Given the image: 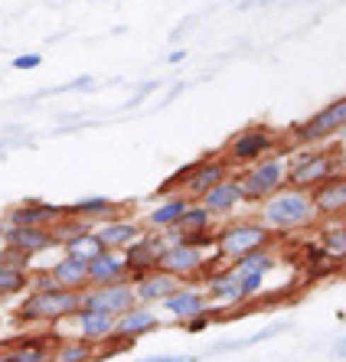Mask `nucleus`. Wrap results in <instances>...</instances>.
I'll return each instance as SVG.
<instances>
[{
	"instance_id": "nucleus-1",
	"label": "nucleus",
	"mask_w": 346,
	"mask_h": 362,
	"mask_svg": "<svg viewBox=\"0 0 346 362\" xmlns=\"http://www.w3.org/2000/svg\"><path fill=\"white\" fill-rule=\"evenodd\" d=\"M258 222L265 228H271L275 235H294V232H307V228H317V212H313L311 193L304 189H294V186H284L275 196L258 206Z\"/></svg>"
},
{
	"instance_id": "nucleus-2",
	"label": "nucleus",
	"mask_w": 346,
	"mask_h": 362,
	"mask_svg": "<svg viewBox=\"0 0 346 362\" xmlns=\"http://www.w3.org/2000/svg\"><path fill=\"white\" fill-rule=\"evenodd\" d=\"M346 163V153L340 144H313V147H294L287 151V186L311 193L313 186H321Z\"/></svg>"
},
{
	"instance_id": "nucleus-3",
	"label": "nucleus",
	"mask_w": 346,
	"mask_h": 362,
	"mask_svg": "<svg viewBox=\"0 0 346 362\" xmlns=\"http://www.w3.org/2000/svg\"><path fill=\"white\" fill-rule=\"evenodd\" d=\"M275 151H291V141L268 124H248L238 134L229 137L219 153H222V160L232 167V173H236V170L252 167V163H258L262 157H268Z\"/></svg>"
},
{
	"instance_id": "nucleus-4",
	"label": "nucleus",
	"mask_w": 346,
	"mask_h": 362,
	"mask_svg": "<svg viewBox=\"0 0 346 362\" xmlns=\"http://www.w3.org/2000/svg\"><path fill=\"white\" fill-rule=\"evenodd\" d=\"M226 177H232V167L222 160V153H206V157H200V160L186 163L183 170H177V173H173V177H170L167 183L157 189V196L163 199V196L183 193L186 199L200 202L212 189V186L222 183Z\"/></svg>"
},
{
	"instance_id": "nucleus-5",
	"label": "nucleus",
	"mask_w": 346,
	"mask_h": 362,
	"mask_svg": "<svg viewBox=\"0 0 346 362\" xmlns=\"http://www.w3.org/2000/svg\"><path fill=\"white\" fill-rule=\"evenodd\" d=\"M232 177L242 186V199L248 206H262L268 196H275L278 189L287 186V151H275L268 157H262L258 163L245 170H236Z\"/></svg>"
},
{
	"instance_id": "nucleus-6",
	"label": "nucleus",
	"mask_w": 346,
	"mask_h": 362,
	"mask_svg": "<svg viewBox=\"0 0 346 362\" xmlns=\"http://www.w3.org/2000/svg\"><path fill=\"white\" fill-rule=\"evenodd\" d=\"M82 307V291H30L17 307V320L20 323H59L69 320L72 313Z\"/></svg>"
},
{
	"instance_id": "nucleus-7",
	"label": "nucleus",
	"mask_w": 346,
	"mask_h": 362,
	"mask_svg": "<svg viewBox=\"0 0 346 362\" xmlns=\"http://www.w3.org/2000/svg\"><path fill=\"white\" fill-rule=\"evenodd\" d=\"M278 242V235L265 228L258 219H232L222 228H216V255L222 262H236L248 252H258V248H268V245Z\"/></svg>"
},
{
	"instance_id": "nucleus-8",
	"label": "nucleus",
	"mask_w": 346,
	"mask_h": 362,
	"mask_svg": "<svg viewBox=\"0 0 346 362\" xmlns=\"http://www.w3.org/2000/svg\"><path fill=\"white\" fill-rule=\"evenodd\" d=\"M343 131H346V95H340L330 105H323L321 111H313L307 121L291 127L287 141H291V147H313V144H330Z\"/></svg>"
},
{
	"instance_id": "nucleus-9",
	"label": "nucleus",
	"mask_w": 346,
	"mask_h": 362,
	"mask_svg": "<svg viewBox=\"0 0 346 362\" xmlns=\"http://www.w3.org/2000/svg\"><path fill=\"white\" fill-rule=\"evenodd\" d=\"M206 262H209V258H206L203 248H193V245H186V242H173L163 248L157 268L173 274V278L183 281V284H203Z\"/></svg>"
},
{
	"instance_id": "nucleus-10",
	"label": "nucleus",
	"mask_w": 346,
	"mask_h": 362,
	"mask_svg": "<svg viewBox=\"0 0 346 362\" xmlns=\"http://www.w3.org/2000/svg\"><path fill=\"white\" fill-rule=\"evenodd\" d=\"M137 303L134 284L121 281V284H105V287H85L82 291V310H98V313H111L121 317Z\"/></svg>"
},
{
	"instance_id": "nucleus-11",
	"label": "nucleus",
	"mask_w": 346,
	"mask_h": 362,
	"mask_svg": "<svg viewBox=\"0 0 346 362\" xmlns=\"http://www.w3.org/2000/svg\"><path fill=\"white\" fill-rule=\"evenodd\" d=\"M163 248H167L163 232H144L134 245H127L125 252H121L125 255V264H127V281L134 284L137 278H144L147 271L157 268V264H161Z\"/></svg>"
},
{
	"instance_id": "nucleus-12",
	"label": "nucleus",
	"mask_w": 346,
	"mask_h": 362,
	"mask_svg": "<svg viewBox=\"0 0 346 362\" xmlns=\"http://www.w3.org/2000/svg\"><path fill=\"white\" fill-rule=\"evenodd\" d=\"M311 202H313V212H317L321 222L346 219V170L333 173V177L323 180L321 186H313Z\"/></svg>"
},
{
	"instance_id": "nucleus-13",
	"label": "nucleus",
	"mask_w": 346,
	"mask_h": 362,
	"mask_svg": "<svg viewBox=\"0 0 346 362\" xmlns=\"http://www.w3.org/2000/svg\"><path fill=\"white\" fill-rule=\"evenodd\" d=\"M0 245L17 248V252L36 258V255L56 248V245H59V235H56L52 228H42V226H7V232H4Z\"/></svg>"
},
{
	"instance_id": "nucleus-14",
	"label": "nucleus",
	"mask_w": 346,
	"mask_h": 362,
	"mask_svg": "<svg viewBox=\"0 0 346 362\" xmlns=\"http://www.w3.org/2000/svg\"><path fill=\"white\" fill-rule=\"evenodd\" d=\"M161 307H163V313H170V320L186 323V320H193L196 313L209 310V297H206V291L200 284H183L167 300H161Z\"/></svg>"
},
{
	"instance_id": "nucleus-15",
	"label": "nucleus",
	"mask_w": 346,
	"mask_h": 362,
	"mask_svg": "<svg viewBox=\"0 0 346 362\" xmlns=\"http://www.w3.org/2000/svg\"><path fill=\"white\" fill-rule=\"evenodd\" d=\"M203 291L209 297V303H219V307H245L242 300V284H238V274L232 271V264H222L212 274H206Z\"/></svg>"
},
{
	"instance_id": "nucleus-16",
	"label": "nucleus",
	"mask_w": 346,
	"mask_h": 362,
	"mask_svg": "<svg viewBox=\"0 0 346 362\" xmlns=\"http://www.w3.org/2000/svg\"><path fill=\"white\" fill-rule=\"evenodd\" d=\"M144 232H147L144 222L127 219V216H118V219H108V222H98V226H95V235L102 238V245L108 252H125L127 245H134Z\"/></svg>"
},
{
	"instance_id": "nucleus-17",
	"label": "nucleus",
	"mask_w": 346,
	"mask_h": 362,
	"mask_svg": "<svg viewBox=\"0 0 346 362\" xmlns=\"http://www.w3.org/2000/svg\"><path fill=\"white\" fill-rule=\"evenodd\" d=\"M66 216V206H50V202H40V199H30V202H20L13 209L7 212V226H42V228H52L56 222Z\"/></svg>"
},
{
	"instance_id": "nucleus-18",
	"label": "nucleus",
	"mask_w": 346,
	"mask_h": 362,
	"mask_svg": "<svg viewBox=\"0 0 346 362\" xmlns=\"http://www.w3.org/2000/svg\"><path fill=\"white\" fill-rule=\"evenodd\" d=\"M154 329H161V317H157L147 303H134L127 313L115 317V337H121V339L147 337Z\"/></svg>"
},
{
	"instance_id": "nucleus-19",
	"label": "nucleus",
	"mask_w": 346,
	"mask_h": 362,
	"mask_svg": "<svg viewBox=\"0 0 346 362\" xmlns=\"http://www.w3.org/2000/svg\"><path fill=\"white\" fill-rule=\"evenodd\" d=\"M177 287H183V281H177L173 274H167V271H161V268H154V271H147L144 278H137L134 281V294H137V303H161V300H167Z\"/></svg>"
},
{
	"instance_id": "nucleus-20",
	"label": "nucleus",
	"mask_w": 346,
	"mask_h": 362,
	"mask_svg": "<svg viewBox=\"0 0 346 362\" xmlns=\"http://www.w3.org/2000/svg\"><path fill=\"white\" fill-rule=\"evenodd\" d=\"M69 320H72V327H76V337L79 339H88V343H95V346H102L105 339L115 333V317H111V313L82 310V307H79Z\"/></svg>"
},
{
	"instance_id": "nucleus-21",
	"label": "nucleus",
	"mask_w": 346,
	"mask_h": 362,
	"mask_svg": "<svg viewBox=\"0 0 346 362\" xmlns=\"http://www.w3.org/2000/svg\"><path fill=\"white\" fill-rule=\"evenodd\" d=\"M127 281V264L121 252H108L105 248L98 258L88 262V287H105V284H121Z\"/></svg>"
},
{
	"instance_id": "nucleus-22",
	"label": "nucleus",
	"mask_w": 346,
	"mask_h": 362,
	"mask_svg": "<svg viewBox=\"0 0 346 362\" xmlns=\"http://www.w3.org/2000/svg\"><path fill=\"white\" fill-rule=\"evenodd\" d=\"M206 206V209L216 216V219H226V216H232V212L242 206V186H238V180L236 177H226L222 183H216L209 189V193L200 199Z\"/></svg>"
},
{
	"instance_id": "nucleus-23",
	"label": "nucleus",
	"mask_w": 346,
	"mask_h": 362,
	"mask_svg": "<svg viewBox=\"0 0 346 362\" xmlns=\"http://www.w3.org/2000/svg\"><path fill=\"white\" fill-rule=\"evenodd\" d=\"M193 199H186L183 193H173V196H163L157 206H154L147 216H144V228L147 232H167V228H177L180 216L186 212V206H190Z\"/></svg>"
},
{
	"instance_id": "nucleus-24",
	"label": "nucleus",
	"mask_w": 346,
	"mask_h": 362,
	"mask_svg": "<svg viewBox=\"0 0 346 362\" xmlns=\"http://www.w3.org/2000/svg\"><path fill=\"white\" fill-rule=\"evenodd\" d=\"M66 216L79 222H108L121 216V202L108 199V196H85V199H76L72 206H66Z\"/></svg>"
},
{
	"instance_id": "nucleus-25",
	"label": "nucleus",
	"mask_w": 346,
	"mask_h": 362,
	"mask_svg": "<svg viewBox=\"0 0 346 362\" xmlns=\"http://www.w3.org/2000/svg\"><path fill=\"white\" fill-rule=\"evenodd\" d=\"M50 274L56 278L59 287H69V291H85L88 287V262L79 258V255H62L59 262H52Z\"/></svg>"
},
{
	"instance_id": "nucleus-26",
	"label": "nucleus",
	"mask_w": 346,
	"mask_h": 362,
	"mask_svg": "<svg viewBox=\"0 0 346 362\" xmlns=\"http://www.w3.org/2000/svg\"><path fill=\"white\" fill-rule=\"evenodd\" d=\"M317 245H321L330 258H337L340 264H346V219L317 222Z\"/></svg>"
},
{
	"instance_id": "nucleus-27",
	"label": "nucleus",
	"mask_w": 346,
	"mask_h": 362,
	"mask_svg": "<svg viewBox=\"0 0 346 362\" xmlns=\"http://www.w3.org/2000/svg\"><path fill=\"white\" fill-rule=\"evenodd\" d=\"M297 262L304 264V271H307V278H311V281L330 278V274H337V271L343 268V264H340L337 258H330V255L323 252L317 242H307V245H304V255H301Z\"/></svg>"
},
{
	"instance_id": "nucleus-28",
	"label": "nucleus",
	"mask_w": 346,
	"mask_h": 362,
	"mask_svg": "<svg viewBox=\"0 0 346 362\" xmlns=\"http://www.w3.org/2000/svg\"><path fill=\"white\" fill-rule=\"evenodd\" d=\"M50 339L46 337H26L7 346L4 362H50Z\"/></svg>"
},
{
	"instance_id": "nucleus-29",
	"label": "nucleus",
	"mask_w": 346,
	"mask_h": 362,
	"mask_svg": "<svg viewBox=\"0 0 346 362\" xmlns=\"http://www.w3.org/2000/svg\"><path fill=\"white\" fill-rule=\"evenodd\" d=\"M98 356V346L88 343V339L69 337V339H56L50 353V362H92Z\"/></svg>"
},
{
	"instance_id": "nucleus-30",
	"label": "nucleus",
	"mask_w": 346,
	"mask_h": 362,
	"mask_svg": "<svg viewBox=\"0 0 346 362\" xmlns=\"http://www.w3.org/2000/svg\"><path fill=\"white\" fill-rule=\"evenodd\" d=\"M209 228H216V216L206 209L203 202H190V206H186V212L180 216V222H177V232H180V235L209 232Z\"/></svg>"
},
{
	"instance_id": "nucleus-31",
	"label": "nucleus",
	"mask_w": 346,
	"mask_h": 362,
	"mask_svg": "<svg viewBox=\"0 0 346 362\" xmlns=\"http://www.w3.org/2000/svg\"><path fill=\"white\" fill-rule=\"evenodd\" d=\"M62 248H66L69 255L85 258V262H92V258H98V255L105 252V245H102V238L95 235V228H82V232H76V235L62 238Z\"/></svg>"
},
{
	"instance_id": "nucleus-32",
	"label": "nucleus",
	"mask_w": 346,
	"mask_h": 362,
	"mask_svg": "<svg viewBox=\"0 0 346 362\" xmlns=\"http://www.w3.org/2000/svg\"><path fill=\"white\" fill-rule=\"evenodd\" d=\"M278 252H275V245H268V248H258V252H248L242 255V258H236V262H229L232 268L242 274V271H258V274H271V271L278 268Z\"/></svg>"
},
{
	"instance_id": "nucleus-33",
	"label": "nucleus",
	"mask_w": 346,
	"mask_h": 362,
	"mask_svg": "<svg viewBox=\"0 0 346 362\" xmlns=\"http://www.w3.org/2000/svg\"><path fill=\"white\" fill-rule=\"evenodd\" d=\"M23 291H30V271L0 268V297H13Z\"/></svg>"
},
{
	"instance_id": "nucleus-34",
	"label": "nucleus",
	"mask_w": 346,
	"mask_h": 362,
	"mask_svg": "<svg viewBox=\"0 0 346 362\" xmlns=\"http://www.w3.org/2000/svg\"><path fill=\"white\" fill-rule=\"evenodd\" d=\"M284 329H287V323H271V327L258 329V333H255V337L242 339V343H222V346H216V353H229V349H245V346L265 343V339H271V337H278V333H284Z\"/></svg>"
},
{
	"instance_id": "nucleus-35",
	"label": "nucleus",
	"mask_w": 346,
	"mask_h": 362,
	"mask_svg": "<svg viewBox=\"0 0 346 362\" xmlns=\"http://www.w3.org/2000/svg\"><path fill=\"white\" fill-rule=\"evenodd\" d=\"M30 255L17 252V248H7V245H0V268H13V271H33L30 268Z\"/></svg>"
},
{
	"instance_id": "nucleus-36",
	"label": "nucleus",
	"mask_w": 346,
	"mask_h": 362,
	"mask_svg": "<svg viewBox=\"0 0 346 362\" xmlns=\"http://www.w3.org/2000/svg\"><path fill=\"white\" fill-rule=\"evenodd\" d=\"M30 291H59V284L50 274V268H36L30 271Z\"/></svg>"
},
{
	"instance_id": "nucleus-37",
	"label": "nucleus",
	"mask_w": 346,
	"mask_h": 362,
	"mask_svg": "<svg viewBox=\"0 0 346 362\" xmlns=\"http://www.w3.org/2000/svg\"><path fill=\"white\" fill-rule=\"evenodd\" d=\"M10 66L17 69V72H30V69H40L42 66V56H40V52H20V56H13V59H10Z\"/></svg>"
},
{
	"instance_id": "nucleus-38",
	"label": "nucleus",
	"mask_w": 346,
	"mask_h": 362,
	"mask_svg": "<svg viewBox=\"0 0 346 362\" xmlns=\"http://www.w3.org/2000/svg\"><path fill=\"white\" fill-rule=\"evenodd\" d=\"M212 320H216V313H212V307H209V310H206V313H196L193 320H186V323H180V327H183V329H186V333H203V329H206V327H209V323H212Z\"/></svg>"
},
{
	"instance_id": "nucleus-39",
	"label": "nucleus",
	"mask_w": 346,
	"mask_h": 362,
	"mask_svg": "<svg viewBox=\"0 0 346 362\" xmlns=\"http://www.w3.org/2000/svg\"><path fill=\"white\" fill-rule=\"evenodd\" d=\"M157 88H161V82H157V78H154V82H144L141 88H137V92L131 95V98H127V108H137V105H141V101L147 98V95L157 92Z\"/></svg>"
},
{
	"instance_id": "nucleus-40",
	"label": "nucleus",
	"mask_w": 346,
	"mask_h": 362,
	"mask_svg": "<svg viewBox=\"0 0 346 362\" xmlns=\"http://www.w3.org/2000/svg\"><path fill=\"white\" fill-rule=\"evenodd\" d=\"M144 362H200L196 356H151V359Z\"/></svg>"
},
{
	"instance_id": "nucleus-41",
	"label": "nucleus",
	"mask_w": 346,
	"mask_h": 362,
	"mask_svg": "<svg viewBox=\"0 0 346 362\" xmlns=\"http://www.w3.org/2000/svg\"><path fill=\"white\" fill-rule=\"evenodd\" d=\"M193 26H196V17H186L183 23H180L177 30H173V33H170V40H180V36H183V33H190V30H193Z\"/></svg>"
},
{
	"instance_id": "nucleus-42",
	"label": "nucleus",
	"mask_w": 346,
	"mask_h": 362,
	"mask_svg": "<svg viewBox=\"0 0 346 362\" xmlns=\"http://www.w3.org/2000/svg\"><path fill=\"white\" fill-rule=\"evenodd\" d=\"M265 4H275V0H238V10H252V7H265Z\"/></svg>"
},
{
	"instance_id": "nucleus-43",
	"label": "nucleus",
	"mask_w": 346,
	"mask_h": 362,
	"mask_svg": "<svg viewBox=\"0 0 346 362\" xmlns=\"http://www.w3.org/2000/svg\"><path fill=\"white\" fill-rule=\"evenodd\" d=\"M333 359H346V337L333 343Z\"/></svg>"
},
{
	"instance_id": "nucleus-44",
	"label": "nucleus",
	"mask_w": 346,
	"mask_h": 362,
	"mask_svg": "<svg viewBox=\"0 0 346 362\" xmlns=\"http://www.w3.org/2000/svg\"><path fill=\"white\" fill-rule=\"evenodd\" d=\"M186 59V49H173V52H167V62L170 66H177V62H183Z\"/></svg>"
},
{
	"instance_id": "nucleus-45",
	"label": "nucleus",
	"mask_w": 346,
	"mask_h": 362,
	"mask_svg": "<svg viewBox=\"0 0 346 362\" xmlns=\"http://www.w3.org/2000/svg\"><path fill=\"white\" fill-rule=\"evenodd\" d=\"M340 147H343V153H346V131L340 134Z\"/></svg>"
},
{
	"instance_id": "nucleus-46",
	"label": "nucleus",
	"mask_w": 346,
	"mask_h": 362,
	"mask_svg": "<svg viewBox=\"0 0 346 362\" xmlns=\"http://www.w3.org/2000/svg\"><path fill=\"white\" fill-rule=\"evenodd\" d=\"M4 232H7V226H4V222H0V238H4Z\"/></svg>"
},
{
	"instance_id": "nucleus-47",
	"label": "nucleus",
	"mask_w": 346,
	"mask_h": 362,
	"mask_svg": "<svg viewBox=\"0 0 346 362\" xmlns=\"http://www.w3.org/2000/svg\"><path fill=\"white\" fill-rule=\"evenodd\" d=\"M0 300H4V297H0Z\"/></svg>"
}]
</instances>
